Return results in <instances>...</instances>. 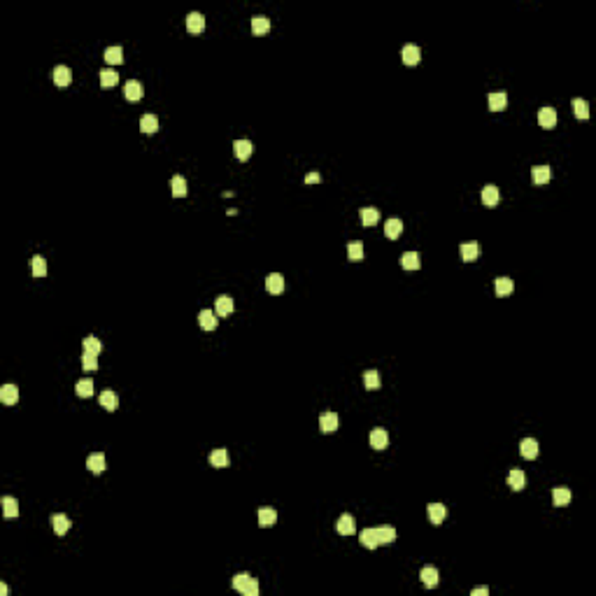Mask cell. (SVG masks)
<instances>
[{
	"instance_id": "27",
	"label": "cell",
	"mask_w": 596,
	"mask_h": 596,
	"mask_svg": "<svg viewBox=\"0 0 596 596\" xmlns=\"http://www.w3.org/2000/svg\"><path fill=\"white\" fill-rule=\"evenodd\" d=\"M359 540H361V545L368 550H375L380 545L377 536H375V529H363L361 533H359Z\"/></svg>"
},
{
	"instance_id": "22",
	"label": "cell",
	"mask_w": 596,
	"mask_h": 596,
	"mask_svg": "<svg viewBox=\"0 0 596 596\" xmlns=\"http://www.w3.org/2000/svg\"><path fill=\"white\" fill-rule=\"evenodd\" d=\"M86 468H89L91 473H102V470H105V454H102V452L91 454V457L86 459Z\"/></svg>"
},
{
	"instance_id": "15",
	"label": "cell",
	"mask_w": 596,
	"mask_h": 596,
	"mask_svg": "<svg viewBox=\"0 0 596 596\" xmlns=\"http://www.w3.org/2000/svg\"><path fill=\"white\" fill-rule=\"evenodd\" d=\"M54 82L56 86H68L70 82H73V73H70V68L68 66H56L54 68Z\"/></svg>"
},
{
	"instance_id": "7",
	"label": "cell",
	"mask_w": 596,
	"mask_h": 596,
	"mask_svg": "<svg viewBox=\"0 0 596 596\" xmlns=\"http://www.w3.org/2000/svg\"><path fill=\"white\" fill-rule=\"evenodd\" d=\"M187 30L189 33H203L205 30V17L200 12H189L187 14Z\"/></svg>"
},
{
	"instance_id": "40",
	"label": "cell",
	"mask_w": 596,
	"mask_h": 596,
	"mask_svg": "<svg viewBox=\"0 0 596 596\" xmlns=\"http://www.w3.org/2000/svg\"><path fill=\"white\" fill-rule=\"evenodd\" d=\"M347 256H349V261H361L363 259V245L359 240H354V242H349L347 245Z\"/></svg>"
},
{
	"instance_id": "5",
	"label": "cell",
	"mask_w": 596,
	"mask_h": 596,
	"mask_svg": "<svg viewBox=\"0 0 596 596\" xmlns=\"http://www.w3.org/2000/svg\"><path fill=\"white\" fill-rule=\"evenodd\" d=\"M426 512H428V522L431 524H443V519L447 517V508L443 506V503H431V506L426 508Z\"/></svg>"
},
{
	"instance_id": "48",
	"label": "cell",
	"mask_w": 596,
	"mask_h": 596,
	"mask_svg": "<svg viewBox=\"0 0 596 596\" xmlns=\"http://www.w3.org/2000/svg\"><path fill=\"white\" fill-rule=\"evenodd\" d=\"M247 580H249V573H238V575L233 578V589L240 591V589H242V584L247 582Z\"/></svg>"
},
{
	"instance_id": "46",
	"label": "cell",
	"mask_w": 596,
	"mask_h": 596,
	"mask_svg": "<svg viewBox=\"0 0 596 596\" xmlns=\"http://www.w3.org/2000/svg\"><path fill=\"white\" fill-rule=\"evenodd\" d=\"M82 368H84L86 373H91V370H96V368H98V354H91V352H84V354H82Z\"/></svg>"
},
{
	"instance_id": "21",
	"label": "cell",
	"mask_w": 596,
	"mask_h": 596,
	"mask_svg": "<svg viewBox=\"0 0 596 596\" xmlns=\"http://www.w3.org/2000/svg\"><path fill=\"white\" fill-rule=\"evenodd\" d=\"M100 405L105 410H110V412H115L117 410V405H119V398H117V394L112 392V389H105V392H100Z\"/></svg>"
},
{
	"instance_id": "50",
	"label": "cell",
	"mask_w": 596,
	"mask_h": 596,
	"mask_svg": "<svg viewBox=\"0 0 596 596\" xmlns=\"http://www.w3.org/2000/svg\"><path fill=\"white\" fill-rule=\"evenodd\" d=\"M470 594H473V596H487L489 589H487V587H475V589L470 591Z\"/></svg>"
},
{
	"instance_id": "45",
	"label": "cell",
	"mask_w": 596,
	"mask_h": 596,
	"mask_svg": "<svg viewBox=\"0 0 596 596\" xmlns=\"http://www.w3.org/2000/svg\"><path fill=\"white\" fill-rule=\"evenodd\" d=\"M82 345H84V352H91V354H98V352L102 349V343L98 340L96 336H86Z\"/></svg>"
},
{
	"instance_id": "26",
	"label": "cell",
	"mask_w": 596,
	"mask_h": 596,
	"mask_svg": "<svg viewBox=\"0 0 596 596\" xmlns=\"http://www.w3.org/2000/svg\"><path fill=\"white\" fill-rule=\"evenodd\" d=\"M252 30L256 33V35H263V33H268V30H270V19L263 17V14H256V17H252Z\"/></svg>"
},
{
	"instance_id": "23",
	"label": "cell",
	"mask_w": 596,
	"mask_h": 596,
	"mask_svg": "<svg viewBox=\"0 0 596 596\" xmlns=\"http://www.w3.org/2000/svg\"><path fill=\"white\" fill-rule=\"evenodd\" d=\"M124 93H126L128 100H140L142 98V84H140L138 79H131V82H126V86H124Z\"/></svg>"
},
{
	"instance_id": "12",
	"label": "cell",
	"mask_w": 596,
	"mask_h": 596,
	"mask_svg": "<svg viewBox=\"0 0 596 596\" xmlns=\"http://www.w3.org/2000/svg\"><path fill=\"white\" fill-rule=\"evenodd\" d=\"M368 440H370V447H373V450H385L387 443H389V436H387L385 428H373Z\"/></svg>"
},
{
	"instance_id": "34",
	"label": "cell",
	"mask_w": 596,
	"mask_h": 596,
	"mask_svg": "<svg viewBox=\"0 0 596 596\" xmlns=\"http://www.w3.org/2000/svg\"><path fill=\"white\" fill-rule=\"evenodd\" d=\"M401 231H403V222H401V219H396V217L389 219V222L385 224V235H387V238H392V240L401 235Z\"/></svg>"
},
{
	"instance_id": "13",
	"label": "cell",
	"mask_w": 596,
	"mask_h": 596,
	"mask_svg": "<svg viewBox=\"0 0 596 596\" xmlns=\"http://www.w3.org/2000/svg\"><path fill=\"white\" fill-rule=\"evenodd\" d=\"M265 289L270 291V294H282L284 291V277L280 275V273H270V275L265 277Z\"/></svg>"
},
{
	"instance_id": "9",
	"label": "cell",
	"mask_w": 596,
	"mask_h": 596,
	"mask_svg": "<svg viewBox=\"0 0 596 596\" xmlns=\"http://www.w3.org/2000/svg\"><path fill=\"white\" fill-rule=\"evenodd\" d=\"M499 198H501V193L494 184H487V187L482 189V203H484V207H496V205H499Z\"/></svg>"
},
{
	"instance_id": "24",
	"label": "cell",
	"mask_w": 596,
	"mask_h": 596,
	"mask_svg": "<svg viewBox=\"0 0 596 596\" xmlns=\"http://www.w3.org/2000/svg\"><path fill=\"white\" fill-rule=\"evenodd\" d=\"M210 464L214 466V468H226V466H229V452L224 450V447L210 452Z\"/></svg>"
},
{
	"instance_id": "1",
	"label": "cell",
	"mask_w": 596,
	"mask_h": 596,
	"mask_svg": "<svg viewBox=\"0 0 596 596\" xmlns=\"http://www.w3.org/2000/svg\"><path fill=\"white\" fill-rule=\"evenodd\" d=\"M338 424H340V419H338L336 412H321V417H319L321 434H333V431L338 428Z\"/></svg>"
},
{
	"instance_id": "29",
	"label": "cell",
	"mask_w": 596,
	"mask_h": 596,
	"mask_svg": "<svg viewBox=\"0 0 596 596\" xmlns=\"http://www.w3.org/2000/svg\"><path fill=\"white\" fill-rule=\"evenodd\" d=\"M51 526H54V531L59 533V536H63V533H68V529H70V519L66 517V515H51Z\"/></svg>"
},
{
	"instance_id": "28",
	"label": "cell",
	"mask_w": 596,
	"mask_h": 596,
	"mask_svg": "<svg viewBox=\"0 0 596 596\" xmlns=\"http://www.w3.org/2000/svg\"><path fill=\"white\" fill-rule=\"evenodd\" d=\"M401 265H403L405 270H417V268L422 265V261H419V254H417V252H405L403 256H401Z\"/></svg>"
},
{
	"instance_id": "44",
	"label": "cell",
	"mask_w": 596,
	"mask_h": 596,
	"mask_svg": "<svg viewBox=\"0 0 596 596\" xmlns=\"http://www.w3.org/2000/svg\"><path fill=\"white\" fill-rule=\"evenodd\" d=\"M117 82H119V75H117L112 68H105V70H100V84L102 86H115Z\"/></svg>"
},
{
	"instance_id": "31",
	"label": "cell",
	"mask_w": 596,
	"mask_h": 596,
	"mask_svg": "<svg viewBox=\"0 0 596 596\" xmlns=\"http://www.w3.org/2000/svg\"><path fill=\"white\" fill-rule=\"evenodd\" d=\"M552 501H554V506H557V508L568 506V503H571V492H568V489H564V487H557L552 492Z\"/></svg>"
},
{
	"instance_id": "20",
	"label": "cell",
	"mask_w": 596,
	"mask_h": 596,
	"mask_svg": "<svg viewBox=\"0 0 596 596\" xmlns=\"http://www.w3.org/2000/svg\"><path fill=\"white\" fill-rule=\"evenodd\" d=\"M519 452H522L524 459H536L538 457V443L533 438H524L519 443Z\"/></svg>"
},
{
	"instance_id": "16",
	"label": "cell",
	"mask_w": 596,
	"mask_h": 596,
	"mask_svg": "<svg viewBox=\"0 0 596 596\" xmlns=\"http://www.w3.org/2000/svg\"><path fill=\"white\" fill-rule=\"evenodd\" d=\"M459 252H461V259L464 261H475L477 256H480V245H477V242H461Z\"/></svg>"
},
{
	"instance_id": "49",
	"label": "cell",
	"mask_w": 596,
	"mask_h": 596,
	"mask_svg": "<svg viewBox=\"0 0 596 596\" xmlns=\"http://www.w3.org/2000/svg\"><path fill=\"white\" fill-rule=\"evenodd\" d=\"M305 182H307V184H314V182H321V175H319V173H310V175H307V177H305Z\"/></svg>"
},
{
	"instance_id": "38",
	"label": "cell",
	"mask_w": 596,
	"mask_h": 596,
	"mask_svg": "<svg viewBox=\"0 0 596 596\" xmlns=\"http://www.w3.org/2000/svg\"><path fill=\"white\" fill-rule=\"evenodd\" d=\"M75 392H77V396L79 398H89V396H93V382L91 380H79L77 382V387H75Z\"/></svg>"
},
{
	"instance_id": "37",
	"label": "cell",
	"mask_w": 596,
	"mask_h": 596,
	"mask_svg": "<svg viewBox=\"0 0 596 596\" xmlns=\"http://www.w3.org/2000/svg\"><path fill=\"white\" fill-rule=\"evenodd\" d=\"M30 268H33V275H35V277H44V275H47V261H44L42 256H37V254L33 256V259H30Z\"/></svg>"
},
{
	"instance_id": "39",
	"label": "cell",
	"mask_w": 596,
	"mask_h": 596,
	"mask_svg": "<svg viewBox=\"0 0 596 596\" xmlns=\"http://www.w3.org/2000/svg\"><path fill=\"white\" fill-rule=\"evenodd\" d=\"M377 219H380V212L375 210V207H363V210H361L363 226H375V224H377Z\"/></svg>"
},
{
	"instance_id": "42",
	"label": "cell",
	"mask_w": 596,
	"mask_h": 596,
	"mask_svg": "<svg viewBox=\"0 0 596 596\" xmlns=\"http://www.w3.org/2000/svg\"><path fill=\"white\" fill-rule=\"evenodd\" d=\"M363 385H366V389L375 392V389L380 387V373L377 370H366V373H363Z\"/></svg>"
},
{
	"instance_id": "11",
	"label": "cell",
	"mask_w": 596,
	"mask_h": 596,
	"mask_svg": "<svg viewBox=\"0 0 596 596\" xmlns=\"http://www.w3.org/2000/svg\"><path fill=\"white\" fill-rule=\"evenodd\" d=\"M538 124H540L543 128H554V124H557V110L540 107V112H538Z\"/></svg>"
},
{
	"instance_id": "43",
	"label": "cell",
	"mask_w": 596,
	"mask_h": 596,
	"mask_svg": "<svg viewBox=\"0 0 596 596\" xmlns=\"http://www.w3.org/2000/svg\"><path fill=\"white\" fill-rule=\"evenodd\" d=\"M105 61H107V63H115V66L117 63H121V61H124V49L121 47H107L105 49Z\"/></svg>"
},
{
	"instance_id": "25",
	"label": "cell",
	"mask_w": 596,
	"mask_h": 596,
	"mask_svg": "<svg viewBox=\"0 0 596 596\" xmlns=\"http://www.w3.org/2000/svg\"><path fill=\"white\" fill-rule=\"evenodd\" d=\"M140 131L147 133V135L156 133L158 131V117L156 115H145L142 119H140Z\"/></svg>"
},
{
	"instance_id": "47",
	"label": "cell",
	"mask_w": 596,
	"mask_h": 596,
	"mask_svg": "<svg viewBox=\"0 0 596 596\" xmlns=\"http://www.w3.org/2000/svg\"><path fill=\"white\" fill-rule=\"evenodd\" d=\"M240 591H242L245 596H256V594H259V582H256L254 578H249L247 582L242 584V589H240Z\"/></svg>"
},
{
	"instance_id": "18",
	"label": "cell",
	"mask_w": 596,
	"mask_h": 596,
	"mask_svg": "<svg viewBox=\"0 0 596 596\" xmlns=\"http://www.w3.org/2000/svg\"><path fill=\"white\" fill-rule=\"evenodd\" d=\"M508 484H510V489H515V492H522V489L526 487V475L517 468L510 470V473H508Z\"/></svg>"
},
{
	"instance_id": "41",
	"label": "cell",
	"mask_w": 596,
	"mask_h": 596,
	"mask_svg": "<svg viewBox=\"0 0 596 596\" xmlns=\"http://www.w3.org/2000/svg\"><path fill=\"white\" fill-rule=\"evenodd\" d=\"M3 512H5V517H17L19 515V503L12 496H5V499H3Z\"/></svg>"
},
{
	"instance_id": "32",
	"label": "cell",
	"mask_w": 596,
	"mask_h": 596,
	"mask_svg": "<svg viewBox=\"0 0 596 596\" xmlns=\"http://www.w3.org/2000/svg\"><path fill=\"white\" fill-rule=\"evenodd\" d=\"M277 522V512L273 510V508H261L259 510V526H273V524Z\"/></svg>"
},
{
	"instance_id": "4",
	"label": "cell",
	"mask_w": 596,
	"mask_h": 596,
	"mask_svg": "<svg viewBox=\"0 0 596 596\" xmlns=\"http://www.w3.org/2000/svg\"><path fill=\"white\" fill-rule=\"evenodd\" d=\"M198 324L203 331H214L217 329V312L212 310H200L198 312Z\"/></svg>"
},
{
	"instance_id": "2",
	"label": "cell",
	"mask_w": 596,
	"mask_h": 596,
	"mask_svg": "<svg viewBox=\"0 0 596 596\" xmlns=\"http://www.w3.org/2000/svg\"><path fill=\"white\" fill-rule=\"evenodd\" d=\"M336 529H338V533L340 536H352L354 533V529H356V522H354V517L352 515H340V519H338V524H336Z\"/></svg>"
},
{
	"instance_id": "3",
	"label": "cell",
	"mask_w": 596,
	"mask_h": 596,
	"mask_svg": "<svg viewBox=\"0 0 596 596\" xmlns=\"http://www.w3.org/2000/svg\"><path fill=\"white\" fill-rule=\"evenodd\" d=\"M214 312L219 314V317H229L231 312H233V298L226 294L217 296V301H214Z\"/></svg>"
},
{
	"instance_id": "8",
	"label": "cell",
	"mask_w": 596,
	"mask_h": 596,
	"mask_svg": "<svg viewBox=\"0 0 596 596\" xmlns=\"http://www.w3.org/2000/svg\"><path fill=\"white\" fill-rule=\"evenodd\" d=\"M508 105V93L506 91H492L489 93V110L492 112H501Z\"/></svg>"
},
{
	"instance_id": "35",
	"label": "cell",
	"mask_w": 596,
	"mask_h": 596,
	"mask_svg": "<svg viewBox=\"0 0 596 596\" xmlns=\"http://www.w3.org/2000/svg\"><path fill=\"white\" fill-rule=\"evenodd\" d=\"M419 578H422V582L426 584V587H436V584H438V571H436L434 566H424L422 573H419Z\"/></svg>"
},
{
	"instance_id": "30",
	"label": "cell",
	"mask_w": 596,
	"mask_h": 596,
	"mask_svg": "<svg viewBox=\"0 0 596 596\" xmlns=\"http://www.w3.org/2000/svg\"><path fill=\"white\" fill-rule=\"evenodd\" d=\"M494 289H496V294H499L501 298H503V296L512 294V289H515V284H512V280H510V277H496Z\"/></svg>"
},
{
	"instance_id": "33",
	"label": "cell",
	"mask_w": 596,
	"mask_h": 596,
	"mask_svg": "<svg viewBox=\"0 0 596 596\" xmlns=\"http://www.w3.org/2000/svg\"><path fill=\"white\" fill-rule=\"evenodd\" d=\"M170 184H173V196H175V198H182V196H187L189 187H187V180H184L182 175H175Z\"/></svg>"
},
{
	"instance_id": "6",
	"label": "cell",
	"mask_w": 596,
	"mask_h": 596,
	"mask_svg": "<svg viewBox=\"0 0 596 596\" xmlns=\"http://www.w3.org/2000/svg\"><path fill=\"white\" fill-rule=\"evenodd\" d=\"M401 56H403V63H405V66H417V63H419V59H422V51H419V47H417V44H405L403 51H401Z\"/></svg>"
},
{
	"instance_id": "10",
	"label": "cell",
	"mask_w": 596,
	"mask_h": 596,
	"mask_svg": "<svg viewBox=\"0 0 596 596\" xmlns=\"http://www.w3.org/2000/svg\"><path fill=\"white\" fill-rule=\"evenodd\" d=\"M550 177H552L550 166H533V168H531V180L536 182L538 187H540V184H548Z\"/></svg>"
},
{
	"instance_id": "19",
	"label": "cell",
	"mask_w": 596,
	"mask_h": 596,
	"mask_svg": "<svg viewBox=\"0 0 596 596\" xmlns=\"http://www.w3.org/2000/svg\"><path fill=\"white\" fill-rule=\"evenodd\" d=\"M233 151H235V156L240 158V161H247V158L252 156V142H249V140H235Z\"/></svg>"
},
{
	"instance_id": "17",
	"label": "cell",
	"mask_w": 596,
	"mask_h": 596,
	"mask_svg": "<svg viewBox=\"0 0 596 596\" xmlns=\"http://www.w3.org/2000/svg\"><path fill=\"white\" fill-rule=\"evenodd\" d=\"M0 401H3L5 405H14L19 401V389L14 385L0 387Z\"/></svg>"
},
{
	"instance_id": "36",
	"label": "cell",
	"mask_w": 596,
	"mask_h": 596,
	"mask_svg": "<svg viewBox=\"0 0 596 596\" xmlns=\"http://www.w3.org/2000/svg\"><path fill=\"white\" fill-rule=\"evenodd\" d=\"M573 112H575V117L578 119H587L589 117V105H587V100H582V98H573Z\"/></svg>"
},
{
	"instance_id": "14",
	"label": "cell",
	"mask_w": 596,
	"mask_h": 596,
	"mask_svg": "<svg viewBox=\"0 0 596 596\" xmlns=\"http://www.w3.org/2000/svg\"><path fill=\"white\" fill-rule=\"evenodd\" d=\"M375 536H377L380 545H392L396 540V529L394 526H377L375 529Z\"/></svg>"
}]
</instances>
